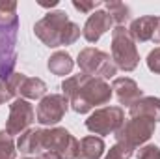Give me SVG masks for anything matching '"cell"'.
<instances>
[{"label":"cell","instance_id":"6da1fadb","mask_svg":"<svg viewBox=\"0 0 160 159\" xmlns=\"http://www.w3.org/2000/svg\"><path fill=\"white\" fill-rule=\"evenodd\" d=\"M62 94L69 99V107L78 112L88 114L99 105H106L112 99V86L104 79L89 77L80 71L78 75L67 77L62 82Z\"/></svg>","mask_w":160,"mask_h":159},{"label":"cell","instance_id":"7a4b0ae2","mask_svg":"<svg viewBox=\"0 0 160 159\" xmlns=\"http://www.w3.org/2000/svg\"><path fill=\"white\" fill-rule=\"evenodd\" d=\"M34 34L43 45L56 49L62 45H73L80 38L82 30L77 23L69 19V15L63 9H56L48 11L34 25Z\"/></svg>","mask_w":160,"mask_h":159},{"label":"cell","instance_id":"3957f363","mask_svg":"<svg viewBox=\"0 0 160 159\" xmlns=\"http://www.w3.org/2000/svg\"><path fill=\"white\" fill-rule=\"evenodd\" d=\"M17 2H0V80L9 79L17 66Z\"/></svg>","mask_w":160,"mask_h":159},{"label":"cell","instance_id":"277c9868","mask_svg":"<svg viewBox=\"0 0 160 159\" xmlns=\"http://www.w3.org/2000/svg\"><path fill=\"white\" fill-rule=\"evenodd\" d=\"M112 60L116 68L123 71H134L140 64L136 41L132 40L128 28L125 26H116L112 30Z\"/></svg>","mask_w":160,"mask_h":159},{"label":"cell","instance_id":"5b68a950","mask_svg":"<svg viewBox=\"0 0 160 159\" xmlns=\"http://www.w3.org/2000/svg\"><path fill=\"white\" fill-rule=\"evenodd\" d=\"M77 64H78L80 71L89 75V77H97V79H112L118 71L112 56L101 49H95V47H86L78 52V58H77Z\"/></svg>","mask_w":160,"mask_h":159},{"label":"cell","instance_id":"8992f818","mask_svg":"<svg viewBox=\"0 0 160 159\" xmlns=\"http://www.w3.org/2000/svg\"><path fill=\"white\" fill-rule=\"evenodd\" d=\"M56 152L62 159L78 157V140L65 127L41 129V152Z\"/></svg>","mask_w":160,"mask_h":159},{"label":"cell","instance_id":"52a82bcc","mask_svg":"<svg viewBox=\"0 0 160 159\" xmlns=\"http://www.w3.org/2000/svg\"><path fill=\"white\" fill-rule=\"evenodd\" d=\"M157 129V122L151 118H143V116H134V118L125 120V123L119 127V131L114 135L118 142H123L130 148H138L143 146Z\"/></svg>","mask_w":160,"mask_h":159},{"label":"cell","instance_id":"ba28073f","mask_svg":"<svg viewBox=\"0 0 160 159\" xmlns=\"http://www.w3.org/2000/svg\"><path fill=\"white\" fill-rule=\"evenodd\" d=\"M125 123V112L121 107H101L86 120L88 131L93 135H116Z\"/></svg>","mask_w":160,"mask_h":159},{"label":"cell","instance_id":"9c48e42d","mask_svg":"<svg viewBox=\"0 0 160 159\" xmlns=\"http://www.w3.org/2000/svg\"><path fill=\"white\" fill-rule=\"evenodd\" d=\"M36 120V111L28 99L15 97L9 105V116L6 120V131L13 135H22Z\"/></svg>","mask_w":160,"mask_h":159},{"label":"cell","instance_id":"30bf717a","mask_svg":"<svg viewBox=\"0 0 160 159\" xmlns=\"http://www.w3.org/2000/svg\"><path fill=\"white\" fill-rule=\"evenodd\" d=\"M67 109H69V99L63 94H48L38 105L36 120L41 125H48V127L54 125L56 127V123L63 120Z\"/></svg>","mask_w":160,"mask_h":159},{"label":"cell","instance_id":"8fae6325","mask_svg":"<svg viewBox=\"0 0 160 159\" xmlns=\"http://www.w3.org/2000/svg\"><path fill=\"white\" fill-rule=\"evenodd\" d=\"M112 26H114L112 17L104 9H97L88 17L86 25L82 28V36L86 38L88 43H97L108 30H112Z\"/></svg>","mask_w":160,"mask_h":159},{"label":"cell","instance_id":"7c38bea8","mask_svg":"<svg viewBox=\"0 0 160 159\" xmlns=\"http://www.w3.org/2000/svg\"><path fill=\"white\" fill-rule=\"evenodd\" d=\"M112 92L116 94L119 105L125 107H132L138 99L143 97V90L138 86V82L134 79H128V77H118L112 82Z\"/></svg>","mask_w":160,"mask_h":159},{"label":"cell","instance_id":"4fadbf2b","mask_svg":"<svg viewBox=\"0 0 160 159\" xmlns=\"http://www.w3.org/2000/svg\"><path fill=\"white\" fill-rule=\"evenodd\" d=\"M157 23H158V17L155 15H145V17H138L130 23V36L136 43H145V41L153 40V34H155V28H157Z\"/></svg>","mask_w":160,"mask_h":159},{"label":"cell","instance_id":"5bb4252c","mask_svg":"<svg viewBox=\"0 0 160 159\" xmlns=\"http://www.w3.org/2000/svg\"><path fill=\"white\" fill-rule=\"evenodd\" d=\"M128 116H143V118H151L155 122H160V97L155 96H143L142 99H138L130 109H128Z\"/></svg>","mask_w":160,"mask_h":159},{"label":"cell","instance_id":"9a60e30c","mask_svg":"<svg viewBox=\"0 0 160 159\" xmlns=\"http://www.w3.org/2000/svg\"><path fill=\"white\" fill-rule=\"evenodd\" d=\"M106 144L97 135H88L78 142V157L77 159H101L104 154Z\"/></svg>","mask_w":160,"mask_h":159},{"label":"cell","instance_id":"2e32d148","mask_svg":"<svg viewBox=\"0 0 160 159\" xmlns=\"http://www.w3.org/2000/svg\"><path fill=\"white\" fill-rule=\"evenodd\" d=\"M47 68H48V71L52 75L63 77V75H69L73 71L75 60H73V56L67 51H56L54 54H50V58L47 62Z\"/></svg>","mask_w":160,"mask_h":159},{"label":"cell","instance_id":"e0dca14e","mask_svg":"<svg viewBox=\"0 0 160 159\" xmlns=\"http://www.w3.org/2000/svg\"><path fill=\"white\" fill-rule=\"evenodd\" d=\"M17 94L22 99H43L47 96V84L38 77H24Z\"/></svg>","mask_w":160,"mask_h":159},{"label":"cell","instance_id":"ac0fdd59","mask_svg":"<svg viewBox=\"0 0 160 159\" xmlns=\"http://www.w3.org/2000/svg\"><path fill=\"white\" fill-rule=\"evenodd\" d=\"M17 150L21 154H39L41 152V129H26L19 140Z\"/></svg>","mask_w":160,"mask_h":159},{"label":"cell","instance_id":"d6986e66","mask_svg":"<svg viewBox=\"0 0 160 159\" xmlns=\"http://www.w3.org/2000/svg\"><path fill=\"white\" fill-rule=\"evenodd\" d=\"M24 77H26L24 73H13L9 79L0 80V105L11 101V99L17 96L19 86H21V82L24 80Z\"/></svg>","mask_w":160,"mask_h":159},{"label":"cell","instance_id":"ffe728a7","mask_svg":"<svg viewBox=\"0 0 160 159\" xmlns=\"http://www.w3.org/2000/svg\"><path fill=\"white\" fill-rule=\"evenodd\" d=\"M104 8H106V13L112 17L114 25L125 26V23L130 21V8L127 4H123V2H106Z\"/></svg>","mask_w":160,"mask_h":159},{"label":"cell","instance_id":"44dd1931","mask_svg":"<svg viewBox=\"0 0 160 159\" xmlns=\"http://www.w3.org/2000/svg\"><path fill=\"white\" fill-rule=\"evenodd\" d=\"M0 159H17V146L6 129L0 131Z\"/></svg>","mask_w":160,"mask_h":159},{"label":"cell","instance_id":"7402d4cb","mask_svg":"<svg viewBox=\"0 0 160 159\" xmlns=\"http://www.w3.org/2000/svg\"><path fill=\"white\" fill-rule=\"evenodd\" d=\"M132 156H134V148H130V146H127L123 142H116L108 150L104 159H130Z\"/></svg>","mask_w":160,"mask_h":159},{"label":"cell","instance_id":"603a6c76","mask_svg":"<svg viewBox=\"0 0 160 159\" xmlns=\"http://www.w3.org/2000/svg\"><path fill=\"white\" fill-rule=\"evenodd\" d=\"M138 159H160V148L157 144H143L136 152Z\"/></svg>","mask_w":160,"mask_h":159},{"label":"cell","instance_id":"cb8c5ba5","mask_svg":"<svg viewBox=\"0 0 160 159\" xmlns=\"http://www.w3.org/2000/svg\"><path fill=\"white\" fill-rule=\"evenodd\" d=\"M145 62H147L149 71L160 75V47H155V49L147 54V60H145Z\"/></svg>","mask_w":160,"mask_h":159},{"label":"cell","instance_id":"d4e9b609","mask_svg":"<svg viewBox=\"0 0 160 159\" xmlns=\"http://www.w3.org/2000/svg\"><path fill=\"white\" fill-rule=\"evenodd\" d=\"M99 6H102V2H99V0H95V2H82V0H73V8L75 9H78L82 13H89L91 15V11L95 9V8H99Z\"/></svg>","mask_w":160,"mask_h":159},{"label":"cell","instance_id":"484cf974","mask_svg":"<svg viewBox=\"0 0 160 159\" xmlns=\"http://www.w3.org/2000/svg\"><path fill=\"white\" fill-rule=\"evenodd\" d=\"M41 159H62L56 152H43V154H39Z\"/></svg>","mask_w":160,"mask_h":159},{"label":"cell","instance_id":"4316f807","mask_svg":"<svg viewBox=\"0 0 160 159\" xmlns=\"http://www.w3.org/2000/svg\"><path fill=\"white\" fill-rule=\"evenodd\" d=\"M155 43H160V17H158V23H157V28H155V34H153V40Z\"/></svg>","mask_w":160,"mask_h":159},{"label":"cell","instance_id":"83f0119b","mask_svg":"<svg viewBox=\"0 0 160 159\" xmlns=\"http://www.w3.org/2000/svg\"><path fill=\"white\" fill-rule=\"evenodd\" d=\"M24 159H41V157H24Z\"/></svg>","mask_w":160,"mask_h":159}]
</instances>
